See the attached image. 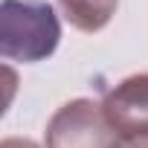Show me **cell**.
<instances>
[{
    "label": "cell",
    "mask_w": 148,
    "mask_h": 148,
    "mask_svg": "<svg viewBox=\"0 0 148 148\" xmlns=\"http://www.w3.org/2000/svg\"><path fill=\"white\" fill-rule=\"evenodd\" d=\"M116 148H148V134H142V136H122L116 142Z\"/></svg>",
    "instance_id": "cell-6"
},
{
    "label": "cell",
    "mask_w": 148,
    "mask_h": 148,
    "mask_svg": "<svg viewBox=\"0 0 148 148\" xmlns=\"http://www.w3.org/2000/svg\"><path fill=\"white\" fill-rule=\"evenodd\" d=\"M0 148H41L35 139H26V136H6L0 142Z\"/></svg>",
    "instance_id": "cell-5"
},
{
    "label": "cell",
    "mask_w": 148,
    "mask_h": 148,
    "mask_svg": "<svg viewBox=\"0 0 148 148\" xmlns=\"http://www.w3.org/2000/svg\"><path fill=\"white\" fill-rule=\"evenodd\" d=\"M64 21L79 32H99L116 15L119 0H55Z\"/></svg>",
    "instance_id": "cell-4"
},
{
    "label": "cell",
    "mask_w": 148,
    "mask_h": 148,
    "mask_svg": "<svg viewBox=\"0 0 148 148\" xmlns=\"http://www.w3.org/2000/svg\"><path fill=\"white\" fill-rule=\"evenodd\" d=\"M119 139L102 102L70 99L49 116L44 148H116Z\"/></svg>",
    "instance_id": "cell-2"
},
{
    "label": "cell",
    "mask_w": 148,
    "mask_h": 148,
    "mask_svg": "<svg viewBox=\"0 0 148 148\" xmlns=\"http://www.w3.org/2000/svg\"><path fill=\"white\" fill-rule=\"evenodd\" d=\"M119 136L148 134V73H134L105 93L102 102Z\"/></svg>",
    "instance_id": "cell-3"
},
{
    "label": "cell",
    "mask_w": 148,
    "mask_h": 148,
    "mask_svg": "<svg viewBox=\"0 0 148 148\" xmlns=\"http://www.w3.org/2000/svg\"><path fill=\"white\" fill-rule=\"evenodd\" d=\"M61 41V21L47 0H3L0 55L21 64L47 61Z\"/></svg>",
    "instance_id": "cell-1"
}]
</instances>
